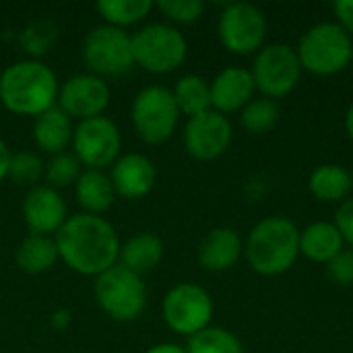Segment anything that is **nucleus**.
I'll use <instances>...</instances> for the list:
<instances>
[{
	"instance_id": "2eb2a0df",
	"label": "nucleus",
	"mask_w": 353,
	"mask_h": 353,
	"mask_svg": "<svg viewBox=\"0 0 353 353\" xmlns=\"http://www.w3.org/2000/svg\"><path fill=\"white\" fill-rule=\"evenodd\" d=\"M23 219L29 230V234L39 236H56L58 230L64 225L66 217V203L62 194L48 186L39 184L33 186L23 201Z\"/></svg>"
},
{
	"instance_id": "39448f33",
	"label": "nucleus",
	"mask_w": 353,
	"mask_h": 353,
	"mask_svg": "<svg viewBox=\"0 0 353 353\" xmlns=\"http://www.w3.org/2000/svg\"><path fill=\"white\" fill-rule=\"evenodd\" d=\"M95 300L99 308L114 321H137L147 308V285L134 271L114 265L95 277Z\"/></svg>"
},
{
	"instance_id": "f704fd0d",
	"label": "nucleus",
	"mask_w": 353,
	"mask_h": 353,
	"mask_svg": "<svg viewBox=\"0 0 353 353\" xmlns=\"http://www.w3.org/2000/svg\"><path fill=\"white\" fill-rule=\"evenodd\" d=\"M10 149H8V145L0 139V182L6 178V174H8V163H10Z\"/></svg>"
},
{
	"instance_id": "c756f323",
	"label": "nucleus",
	"mask_w": 353,
	"mask_h": 353,
	"mask_svg": "<svg viewBox=\"0 0 353 353\" xmlns=\"http://www.w3.org/2000/svg\"><path fill=\"white\" fill-rule=\"evenodd\" d=\"M43 172H46V163L39 159V155H35L31 151H19V153L10 155L6 178H10L17 184H25V186L33 188V184L39 182Z\"/></svg>"
},
{
	"instance_id": "dca6fc26",
	"label": "nucleus",
	"mask_w": 353,
	"mask_h": 353,
	"mask_svg": "<svg viewBox=\"0 0 353 353\" xmlns=\"http://www.w3.org/2000/svg\"><path fill=\"white\" fill-rule=\"evenodd\" d=\"M254 79L248 68L228 66L211 81V108L219 114L242 112L254 99Z\"/></svg>"
},
{
	"instance_id": "4468645a",
	"label": "nucleus",
	"mask_w": 353,
	"mask_h": 353,
	"mask_svg": "<svg viewBox=\"0 0 353 353\" xmlns=\"http://www.w3.org/2000/svg\"><path fill=\"white\" fill-rule=\"evenodd\" d=\"M108 103H110V87L101 77L93 72L72 74L58 89V108L66 112L70 118L89 120L101 116Z\"/></svg>"
},
{
	"instance_id": "412c9836",
	"label": "nucleus",
	"mask_w": 353,
	"mask_h": 353,
	"mask_svg": "<svg viewBox=\"0 0 353 353\" xmlns=\"http://www.w3.org/2000/svg\"><path fill=\"white\" fill-rule=\"evenodd\" d=\"M72 132H74V128L70 124V116L66 112H62L58 105L35 116L33 139L39 149H43L52 155L64 151V147L72 141Z\"/></svg>"
},
{
	"instance_id": "6ab92c4d",
	"label": "nucleus",
	"mask_w": 353,
	"mask_h": 353,
	"mask_svg": "<svg viewBox=\"0 0 353 353\" xmlns=\"http://www.w3.org/2000/svg\"><path fill=\"white\" fill-rule=\"evenodd\" d=\"M343 236L331 221H314L300 230V254L312 263H331L343 250Z\"/></svg>"
},
{
	"instance_id": "393cba45",
	"label": "nucleus",
	"mask_w": 353,
	"mask_h": 353,
	"mask_svg": "<svg viewBox=\"0 0 353 353\" xmlns=\"http://www.w3.org/2000/svg\"><path fill=\"white\" fill-rule=\"evenodd\" d=\"M174 99L180 114L194 118L211 110V83L201 74H184L174 87Z\"/></svg>"
},
{
	"instance_id": "0eeeda50",
	"label": "nucleus",
	"mask_w": 353,
	"mask_h": 353,
	"mask_svg": "<svg viewBox=\"0 0 353 353\" xmlns=\"http://www.w3.org/2000/svg\"><path fill=\"white\" fill-rule=\"evenodd\" d=\"M134 64L149 72L165 74L182 66L186 58L184 35L168 23H149L132 35Z\"/></svg>"
},
{
	"instance_id": "c9c22d12",
	"label": "nucleus",
	"mask_w": 353,
	"mask_h": 353,
	"mask_svg": "<svg viewBox=\"0 0 353 353\" xmlns=\"http://www.w3.org/2000/svg\"><path fill=\"white\" fill-rule=\"evenodd\" d=\"M147 353H188L184 347L176 345V343H161V345H155L151 347Z\"/></svg>"
},
{
	"instance_id": "bb28decb",
	"label": "nucleus",
	"mask_w": 353,
	"mask_h": 353,
	"mask_svg": "<svg viewBox=\"0 0 353 353\" xmlns=\"http://www.w3.org/2000/svg\"><path fill=\"white\" fill-rule=\"evenodd\" d=\"M279 105L277 101L269 99V97H254L242 112H240V120L242 126L252 132V134H265L269 130H273L279 122Z\"/></svg>"
},
{
	"instance_id": "4be33fe9",
	"label": "nucleus",
	"mask_w": 353,
	"mask_h": 353,
	"mask_svg": "<svg viewBox=\"0 0 353 353\" xmlns=\"http://www.w3.org/2000/svg\"><path fill=\"white\" fill-rule=\"evenodd\" d=\"M163 242L159 236L151 234V232H141L132 238H128L124 242V246H120V265L134 271L137 275L149 273L153 271L161 261H163Z\"/></svg>"
},
{
	"instance_id": "cd10ccee",
	"label": "nucleus",
	"mask_w": 353,
	"mask_h": 353,
	"mask_svg": "<svg viewBox=\"0 0 353 353\" xmlns=\"http://www.w3.org/2000/svg\"><path fill=\"white\" fill-rule=\"evenodd\" d=\"M99 14L108 21V25L122 27L141 21L151 10V0H99L97 4Z\"/></svg>"
},
{
	"instance_id": "b1692460",
	"label": "nucleus",
	"mask_w": 353,
	"mask_h": 353,
	"mask_svg": "<svg viewBox=\"0 0 353 353\" xmlns=\"http://www.w3.org/2000/svg\"><path fill=\"white\" fill-rule=\"evenodd\" d=\"M58 259L60 254H58L56 240L52 236H39V234H29L27 238H23V242L14 252L17 267L31 275L50 271Z\"/></svg>"
},
{
	"instance_id": "1a4fd4ad",
	"label": "nucleus",
	"mask_w": 353,
	"mask_h": 353,
	"mask_svg": "<svg viewBox=\"0 0 353 353\" xmlns=\"http://www.w3.org/2000/svg\"><path fill=\"white\" fill-rule=\"evenodd\" d=\"M250 72L263 97L275 101L296 89L300 83L302 64L296 48L283 41H275L259 50Z\"/></svg>"
},
{
	"instance_id": "e433bc0d",
	"label": "nucleus",
	"mask_w": 353,
	"mask_h": 353,
	"mask_svg": "<svg viewBox=\"0 0 353 353\" xmlns=\"http://www.w3.org/2000/svg\"><path fill=\"white\" fill-rule=\"evenodd\" d=\"M345 130H347L350 139L353 141V101L352 105L347 108V114H345Z\"/></svg>"
},
{
	"instance_id": "f03ea898",
	"label": "nucleus",
	"mask_w": 353,
	"mask_h": 353,
	"mask_svg": "<svg viewBox=\"0 0 353 353\" xmlns=\"http://www.w3.org/2000/svg\"><path fill=\"white\" fill-rule=\"evenodd\" d=\"M58 79L39 60H19L0 74V101L21 116H39L58 99Z\"/></svg>"
},
{
	"instance_id": "4c0bfd02",
	"label": "nucleus",
	"mask_w": 353,
	"mask_h": 353,
	"mask_svg": "<svg viewBox=\"0 0 353 353\" xmlns=\"http://www.w3.org/2000/svg\"><path fill=\"white\" fill-rule=\"evenodd\" d=\"M352 178H353V174H352Z\"/></svg>"
},
{
	"instance_id": "423d86ee",
	"label": "nucleus",
	"mask_w": 353,
	"mask_h": 353,
	"mask_svg": "<svg viewBox=\"0 0 353 353\" xmlns=\"http://www.w3.org/2000/svg\"><path fill=\"white\" fill-rule=\"evenodd\" d=\"M130 120L137 134L151 145L165 143L180 120L174 93L161 85H149L141 89L130 108Z\"/></svg>"
},
{
	"instance_id": "aec40b11",
	"label": "nucleus",
	"mask_w": 353,
	"mask_h": 353,
	"mask_svg": "<svg viewBox=\"0 0 353 353\" xmlns=\"http://www.w3.org/2000/svg\"><path fill=\"white\" fill-rule=\"evenodd\" d=\"M77 203L85 209V213L99 215L108 211L116 201V190L108 174L101 170H83L79 180L74 182Z\"/></svg>"
},
{
	"instance_id": "f3484780",
	"label": "nucleus",
	"mask_w": 353,
	"mask_h": 353,
	"mask_svg": "<svg viewBox=\"0 0 353 353\" xmlns=\"http://www.w3.org/2000/svg\"><path fill=\"white\" fill-rule=\"evenodd\" d=\"M155 165L143 153H126L118 157L112 165L110 180L116 194L124 199H143L155 186Z\"/></svg>"
},
{
	"instance_id": "6e6552de",
	"label": "nucleus",
	"mask_w": 353,
	"mask_h": 353,
	"mask_svg": "<svg viewBox=\"0 0 353 353\" xmlns=\"http://www.w3.org/2000/svg\"><path fill=\"white\" fill-rule=\"evenodd\" d=\"M83 60L97 77H120L134 64L132 35L114 25H97L83 39Z\"/></svg>"
},
{
	"instance_id": "9b49d317",
	"label": "nucleus",
	"mask_w": 353,
	"mask_h": 353,
	"mask_svg": "<svg viewBox=\"0 0 353 353\" xmlns=\"http://www.w3.org/2000/svg\"><path fill=\"white\" fill-rule=\"evenodd\" d=\"M217 33L225 50L252 54L263 48L267 37V17L250 2H232L219 14Z\"/></svg>"
},
{
	"instance_id": "f257e3e1",
	"label": "nucleus",
	"mask_w": 353,
	"mask_h": 353,
	"mask_svg": "<svg viewBox=\"0 0 353 353\" xmlns=\"http://www.w3.org/2000/svg\"><path fill=\"white\" fill-rule=\"evenodd\" d=\"M60 259L81 275H101L116 265L120 240L114 225L101 215H70L54 236Z\"/></svg>"
},
{
	"instance_id": "7ed1b4c3",
	"label": "nucleus",
	"mask_w": 353,
	"mask_h": 353,
	"mask_svg": "<svg viewBox=\"0 0 353 353\" xmlns=\"http://www.w3.org/2000/svg\"><path fill=\"white\" fill-rule=\"evenodd\" d=\"M244 252L259 275H281L294 267L300 254V230L285 217H267L250 230Z\"/></svg>"
},
{
	"instance_id": "2f4dec72",
	"label": "nucleus",
	"mask_w": 353,
	"mask_h": 353,
	"mask_svg": "<svg viewBox=\"0 0 353 353\" xmlns=\"http://www.w3.org/2000/svg\"><path fill=\"white\" fill-rule=\"evenodd\" d=\"M327 275L335 285H353V250H341L331 263H327Z\"/></svg>"
},
{
	"instance_id": "9d476101",
	"label": "nucleus",
	"mask_w": 353,
	"mask_h": 353,
	"mask_svg": "<svg viewBox=\"0 0 353 353\" xmlns=\"http://www.w3.org/2000/svg\"><path fill=\"white\" fill-rule=\"evenodd\" d=\"M161 312L165 325L174 333L192 337L209 327L213 319V300L209 292L196 283H178L165 294Z\"/></svg>"
},
{
	"instance_id": "7c9ffc66",
	"label": "nucleus",
	"mask_w": 353,
	"mask_h": 353,
	"mask_svg": "<svg viewBox=\"0 0 353 353\" xmlns=\"http://www.w3.org/2000/svg\"><path fill=\"white\" fill-rule=\"evenodd\" d=\"M157 8L176 23H194L205 10V2L203 0H159Z\"/></svg>"
},
{
	"instance_id": "f8f14e48",
	"label": "nucleus",
	"mask_w": 353,
	"mask_h": 353,
	"mask_svg": "<svg viewBox=\"0 0 353 353\" xmlns=\"http://www.w3.org/2000/svg\"><path fill=\"white\" fill-rule=\"evenodd\" d=\"M72 147L83 165L91 170H103L105 165H114L118 159L122 137L114 120L95 116L77 124L72 132Z\"/></svg>"
},
{
	"instance_id": "72a5a7b5",
	"label": "nucleus",
	"mask_w": 353,
	"mask_h": 353,
	"mask_svg": "<svg viewBox=\"0 0 353 353\" xmlns=\"http://www.w3.org/2000/svg\"><path fill=\"white\" fill-rule=\"evenodd\" d=\"M337 25L353 39V0H337L333 4Z\"/></svg>"
},
{
	"instance_id": "c85d7f7f",
	"label": "nucleus",
	"mask_w": 353,
	"mask_h": 353,
	"mask_svg": "<svg viewBox=\"0 0 353 353\" xmlns=\"http://www.w3.org/2000/svg\"><path fill=\"white\" fill-rule=\"evenodd\" d=\"M81 161L77 159L74 153H56L50 157V161L46 163V180H48V186L52 188H62V186H70L79 180L81 176Z\"/></svg>"
},
{
	"instance_id": "473e14b6",
	"label": "nucleus",
	"mask_w": 353,
	"mask_h": 353,
	"mask_svg": "<svg viewBox=\"0 0 353 353\" xmlns=\"http://www.w3.org/2000/svg\"><path fill=\"white\" fill-rule=\"evenodd\" d=\"M333 223L337 225L339 234L343 236V242L350 244L353 250V199H347L339 205Z\"/></svg>"
},
{
	"instance_id": "20e7f679",
	"label": "nucleus",
	"mask_w": 353,
	"mask_h": 353,
	"mask_svg": "<svg viewBox=\"0 0 353 353\" xmlns=\"http://www.w3.org/2000/svg\"><path fill=\"white\" fill-rule=\"evenodd\" d=\"M296 52L302 70L316 77H333L353 60V39L337 23H316L300 37Z\"/></svg>"
},
{
	"instance_id": "ddd939ff",
	"label": "nucleus",
	"mask_w": 353,
	"mask_h": 353,
	"mask_svg": "<svg viewBox=\"0 0 353 353\" xmlns=\"http://www.w3.org/2000/svg\"><path fill=\"white\" fill-rule=\"evenodd\" d=\"M232 137L234 128L228 116L209 110L205 114L188 118L184 128V147L194 159L211 161L228 151Z\"/></svg>"
},
{
	"instance_id": "a211bd4d",
	"label": "nucleus",
	"mask_w": 353,
	"mask_h": 353,
	"mask_svg": "<svg viewBox=\"0 0 353 353\" xmlns=\"http://www.w3.org/2000/svg\"><path fill=\"white\" fill-rule=\"evenodd\" d=\"M244 252V242L240 234L232 228L211 230L199 244V265L205 271L221 273L232 269Z\"/></svg>"
},
{
	"instance_id": "5701e85b",
	"label": "nucleus",
	"mask_w": 353,
	"mask_h": 353,
	"mask_svg": "<svg viewBox=\"0 0 353 353\" xmlns=\"http://www.w3.org/2000/svg\"><path fill=\"white\" fill-rule=\"evenodd\" d=\"M308 188L312 196L323 203H343L352 192L353 178L345 168L337 163H325L310 174Z\"/></svg>"
},
{
	"instance_id": "a878e982",
	"label": "nucleus",
	"mask_w": 353,
	"mask_h": 353,
	"mask_svg": "<svg viewBox=\"0 0 353 353\" xmlns=\"http://www.w3.org/2000/svg\"><path fill=\"white\" fill-rule=\"evenodd\" d=\"M188 353H244L240 339L221 327H207L196 335L188 337Z\"/></svg>"
}]
</instances>
